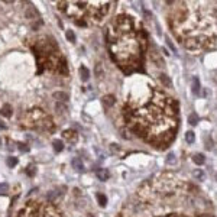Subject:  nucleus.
Masks as SVG:
<instances>
[{
  "mask_svg": "<svg viewBox=\"0 0 217 217\" xmlns=\"http://www.w3.org/2000/svg\"><path fill=\"white\" fill-rule=\"evenodd\" d=\"M188 122H190V125L195 126V125H197V122H198V116H197L195 113H191V114L188 116Z\"/></svg>",
  "mask_w": 217,
  "mask_h": 217,
  "instance_id": "nucleus-18",
  "label": "nucleus"
},
{
  "mask_svg": "<svg viewBox=\"0 0 217 217\" xmlns=\"http://www.w3.org/2000/svg\"><path fill=\"white\" fill-rule=\"evenodd\" d=\"M7 191H9V184H6V183L0 184V193H2V194H6Z\"/></svg>",
  "mask_w": 217,
  "mask_h": 217,
  "instance_id": "nucleus-22",
  "label": "nucleus"
},
{
  "mask_svg": "<svg viewBox=\"0 0 217 217\" xmlns=\"http://www.w3.org/2000/svg\"><path fill=\"white\" fill-rule=\"evenodd\" d=\"M55 109H56L58 111H61V113H62V111H65V110H67V107H65V104H62V103H56Z\"/></svg>",
  "mask_w": 217,
  "mask_h": 217,
  "instance_id": "nucleus-24",
  "label": "nucleus"
},
{
  "mask_svg": "<svg viewBox=\"0 0 217 217\" xmlns=\"http://www.w3.org/2000/svg\"><path fill=\"white\" fill-rule=\"evenodd\" d=\"M19 149L22 150V152H28V150H29V146H26V145L20 143V146H19Z\"/></svg>",
  "mask_w": 217,
  "mask_h": 217,
  "instance_id": "nucleus-26",
  "label": "nucleus"
},
{
  "mask_svg": "<svg viewBox=\"0 0 217 217\" xmlns=\"http://www.w3.org/2000/svg\"><path fill=\"white\" fill-rule=\"evenodd\" d=\"M62 136H64V139H67L68 142H71V143L77 142V138H78V135L75 133L74 130H65V132L62 133Z\"/></svg>",
  "mask_w": 217,
  "mask_h": 217,
  "instance_id": "nucleus-6",
  "label": "nucleus"
},
{
  "mask_svg": "<svg viewBox=\"0 0 217 217\" xmlns=\"http://www.w3.org/2000/svg\"><path fill=\"white\" fill-rule=\"evenodd\" d=\"M194 177H197V178H203V172H201V171H200V169H195V171H194Z\"/></svg>",
  "mask_w": 217,
  "mask_h": 217,
  "instance_id": "nucleus-25",
  "label": "nucleus"
},
{
  "mask_svg": "<svg viewBox=\"0 0 217 217\" xmlns=\"http://www.w3.org/2000/svg\"><path fill=\"white\" fill-rule=\"evenodd\" d=\"M96 175H97V178L100 179V181H106V179H109V177H110V172H109L107 169H104V168H99V169L96 171Z\"/></svg>",
  "mask_w": 217,
  "mask_h": 217,
  "instance_id": "nucleus-8",
  "label": "nucleus"
},
{
  "mask_svg": "<svg viewBox=\"0 0 217 217\" xmlns=\"http://www.w3.org/2000/svg\"><path fill=\"white\" fill-rule=\"evenodd\" d=\"M96 198H97V201H99V206H100V207H106V204H107L106 195L101 194V193H97V194H96Z\"/></svg>",
  "mask_w": 217,
  "mask_h": 217,
  "instance_id": "nucleus-13",
  "label": "nucleus"
},
{
  "mask_svg": "<svg viewBox=\"0 0 217 217\" xmlns=\"http://www.w3.org/2000/svg\"><path fill=\"white\" fill-rule=\"evenodd\" d=\"M28 174L29 175H34V169H28Z\"/></svg>",
  "mask_w": 217,
  "mask_h": 217,
  "instance_id": "nucleus-27",
  "label": "nucleus"
},
{
  "mask_svg": "<svg viewBox=\"0 0 217 217\" xmlns=\"http://www.w3.org/2000/svg\"><path fill=\"white\" fill-rule=\"evenodd\" d=\"M25 16L28 17V19H39L41 17V15H39V12L36 7H34V6H31V7H28L26 9V12H25Z\"/></svg>",
  "mask_w": 217,
  "mask_h": 217,
  "instance_id": "nucleus-5",
  "label": "nucleus"
},
{
  "mask_svg": "<svg viewBox=\"0 0 217 217\" xmlns=\"http://www.w3.org/2000/svg\"><path fill=\"white\" fill-rule=\"evenodd\" d=\"M198 90H200V81H198V78L194 77L193 78V93L197 94L198 93Z\"/></svg>",
  "mask_w": 217,
  "mask_h": 217,
  "instance_id": "nucleus-17",
  "label": "nucleus"
},
{
  "mask_svg": "<svg viewBox=\"0 0 217 217\" xmlns=\"http://www.w3.org/2000/svg\"><path fill=\"white\" fill-rule=\"evenodd\" d=\"M161 83L164 84V85H165V87H171V80H169V78L167 77V75H165V74H162L161 77Z\"/></svg>",
  "mask_w": 217,
  "mask_h": 217,
  "instance_id": "nucleus-20",
  "label": "nucleus"
},
{
  "mask_svg": "<svg viewBox=\"0 0 217 217\" xmlns=\"http://www.w3.org/2000/svg\"><path fill=\"white\" fill-rule=\"evenodd\" d=\"M194 140H195V135L194 132H191V130H188V132H185V142L187 143H194Z\"/></svg>",
  "mask_w": 217,
  "mask_h": 217,
  "instance_id": "nucleus-15",
  "label": "nucleus"
},
{
  "mask_svg": "<svg viewBox=\"0 0 217 217\" xmlns=\"http://www.w3.org/2000/svg\"><path fill=\"white\" fill-rule=\"evenodd\" d=\"M22 125L25 128L35 129V130H46V132L54 130L52 119L42 109H38V107L26 111V114L22 119Z\"/></svg>",
  "mask_w": 217,
  "mask_h": 217,
  "instance_id": "nucleus-4",
  "label": "nucleus"
},
{
  "mask_svg": "<svg viewBox=\"0 0 217 217\" xmlns=\"http://www.w3.org/2000/svg\"><path fill=\"white\" fill-rule=\"evenodd\" d=\"M174 162H175V155H174V154H169L167 158V164L168 165H172Z\"/></svg>",
  "mask_w": 217,
  "mask_h": 217,
  "instance_id": "nucleus-23",
  "label": "nucleus"
},
{
  "mask_svg": "<svg viewBox=\"0 0 217 217\" xmlns=\"http://www.w3.org/2000/svg\"><path fill=\"white\" fill-rule=\"evenodd\" d=\"M0 145H2V139H0Z\"/></svg>",
  "mask_w": 217,
  "mask_h": 217,
  "instance_id": "nucleus-28",
  "label": "nucleus"
},
{
  "mask_svg": "<svg viewBox=\"0 0 217 217\" xmlns=\"http://www.w3.org/2000/svg\"><path fill=\"white\" fill-rule=\"evenodd\" d=\"M193 161H194L197 165H203V164L206 162V158H204L203 154H195L194 158H193Z\"/></svg>",
  "mask_w": 217,
  "mask_h": 217,
  "instance_id": "nucleus-14",
  "label": "nucleus"
},
{
  "mask_svg": "<svg viewBox=\"0 0 217 217\" xmlns=\"http://www.w3.org/2000/svg\"><path fill=\"white\" fill-rule=\"evenodd\" d=\"M65 36H67V39L70 41V42H72V44L75 42V34L72 32L71 29H68L67 32H65Z\"/></svg>",
  "mask_w": 217,
  "mask_h": 217,
  "instance_id": "nucleus-19",
  "label": "nucleus"
},
{
  "mask_svg": "<svg viewBox=\"0 0 217 217\" xmlns=\"http://www.w3.org/2000/svg\"><path fill=\"white\" fill-rule=\"evenodd\" d=\"M109 46L119 67L126 74L138 71L146 51V35L135 19L122 15L109 29Z\"/></svg>",
  "mask_w": 217,
  "mask_h": 217,
  "instance_id": "nucleus-2",
  "label": "nucleus"
},
{
  "mask_svg": "<svg viewBox=\"0 0 217 217\" xmlns=\"http://www.w3.org/2000/svg\"><path fill=\"white\" fill-rule=\"evenodd\" d=\"M52 146H54V150H55V152H61V150L64 149V145H62V142H61V140H58V139H55L54 142H52Z\"/></svg>",
  "mask_w": 217,
  "mask_h": 217,
  "instance_id": "nucleus-16",
  "label": "nucleus"
},
{
  "mask_svg": "<svg viewBox=\"0 0 217 217\" xmlns=\"http://www.w3.org/2000/svg\"><path fill=\"white\" fill-rule=\"evenodd\" d=\"M12 106L10 104H5V106L0 109V114L2 116H5V117H12Z\"/></svg>",
  "mask_w": 217,
  "mask_h": 217,
  "instance_id": "nucleus-11",
  "label": "nucleus"
},
{
  "mask_svg": "<svg viewBox=\"0 0 217 217\" xmlns=\"http://www.w3.org/2000/svg\"><path fill=\"white\" fill-rule=\"evenodd\" d=\"M52 96H54V99H55L58 103H67L68 101V94L64 93V91H55Z\"/></svg>",
  "mask_w": 217,
  "mask_h": 217,
  "instance_id": "nucleus-7",
  "label": "nucleus"
},
{
  "mask_svg": "<svg viewBox=\"0 0 217 217\" xmlns=\"http://www.w3.org/2000/svg\"><path fill=\"white\" fill-rule=\"evenodd\" d=\"M6 164H7V167H15V165H16L17 164V159L16 158H15V156H9V158H7V161H6Z\"/></svg>",
  "mask_w": 217,
  "mask_h": 217,
  "instance_id": "nucleus-21",
  "label": "nucleus"
},
{
  "mask_svg": "<svg viewBox=\"0 0 217 217\" xmlns=\"http://www.w3.org/2000/svg\"><path fill=\"white\" fill-rule=\"evenodd\" d=\"M60 9L72 17L77 25L87 26L90 22L100 23L110 10V2H60Z\"/></svg>",
  "mask_w": 217,
  "mask_h": 217,
  "instance_id": "nucleus-3",
  "label": "nucleus"
},
{
  "mask_svg": "<svg viewBox=\"0 0 217 217\" xmlns=\"http://www.w3.org/2000/svg\"><path fill=\"white\" fill-rule=\"evenodd\" d=\"M80 77H81V81H89L90 71L85 65H81V67H80Z\"/></svg>",
  "mask_w": 217,
  "mask_h": 217,
  "instance_id": "nucleus-10",
  "label": "nucleus"
},
{
  "mask_svg": "<svg viewBox=\"0 0 217 217\" xmlns=\"http://www.w3.org/2000/svg\"><path fill=\"white\" fill-rule=\"evenodd\" d=\"M71 165L74 169H77V171H83L84 169V165H83V162H81V159L80 158H74L71 161Z\"/></svg>",
  "mask_w": 217,
  "mask_h": 217,
  "instance_id": "nucleus-12",
  "label": "nucleus"
},
{
  "mask_svg": "<svg viewBox=\"0 0 217 217\" xmlns=\"http://www.w3.org/2000/svg\"><path fill=\"white\" fill-rule=\"evenodd\" d=\"M123 114L130 129L150 143L167 146L178 128V104L146 80L139 78L128 96Z\"/></svg>",
  "mask_w": 217,
  "mask_h": 217,
  "instance_id": "nucleus-1",
  "label": "nucleus"
},
{
  "mask_svg": "<svg viewBox=\"0 0 217 217\" xmlns=\"http://www.w3.org/2000/svg\"><path fill=\"white\" fill-rule=\"evenodd\" d=\"M101 101H103L104 107H113V106H114V103H116V97H114V96H111V94L104 96Z\"/></svg>",
  "mask_w": 217,
  "mask_h": 217,
  "instance_id": "nucleus-9",
  "label": "nucleus"
}]
</instances>
